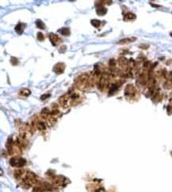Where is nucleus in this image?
Here are the masks:
<instances>
[{
    "label": "nucleus",
    "mask_w": 172,
    "mask_h": 192,
    "mask_svg": "<svg viewBox=\"0 0 172 192\" xmlns=\"http://www.w3.org/2000/svg\"><path fill=\"white\" fill-rule=\"evenodd\" d=\"M96 81L97 79L94 75V73L84 72L75 79V88L81 91H86L93 88L94 85L96 84Z\"/></svg>",
    "instance_id": "nucleus-1"
},
{
    "label": "nucleus",
    "mask_w": 172,
    "mask_h": 192,
    "mask_svg": "<svg viewBox=\"0 0 172 192\" xmlns=\"http://www.w3.org/2000/svg\"><path fill=\"white\" fill-rule=\"evenodd\" d=\"M21 184L22 187L25 189H29L32 186L35 185L38 183L36 175L33 173L32 171H26L25 176L21 179Z\"/></svg>",
    "instance_id": "nucleus-2"
},
{
    "label": "nucleus",
    "mask_w": 172,
    "mask_h": 192,
    "mask_svg": "<svg viewBox=\"0 0 172 192\" xmlns=\"http://www.w3.org/2000/svg\"><path fill=\"white\" fill-rule=\"evenodd\" d=\"M125 96H126V99L129 101H134L136 100L139 96V91L136 89V87L133 84H128L126 85V88H125Z\"/></svg>",
    "instance_id": "nucleus-3"
},
{
    "label": "nucleus",
    "mask_w": 172,
    "mask_h": 192,
    "mask_svg": "<svg viewBox=\"0 0 172 192\" xmlns=\"http://www.w3.org/2000/svg\"><path fill=\"white\" fill-rule=\"evenodd\" d=\"M68 94L70 95V100H71L72 106L79 104L80 103H82V100L84 99V95H82V91L78 89L69 91Z\"/></svg>",
    "instance_id": "nucleus-4"
},
{
    "label": "nucleus",
    "mask_w": 172,
    "mask_h": 192,
    "mask_svg": "<svg viewBox=\"0 0 172 192\" xmlns=\"http://www.w3.org/2000/svg\"><path fill=\"white\" fill-rule=\"evenodd\" d=\"M10 164L14 167H23L26 164V160L22 157H14L10 160Z\"/></svg>",
    "instance_id": "nucleus-5"
},
{
    "label": "nucleus",
    "mask_w": 172,
    "mask_h": 192,
    "mask_svg": "<svg viewBox=\"0 0 172 192\" xmlns=\"http://www.w3.org/2000/svg\"><path fill=\"white\" fill-rule=\"evenodd\" d=\"M58 101H59V103H60V106L61 107H63V108H64V109H67V108L72 107L71 100H70V95H69L68 92L60 96Z\"/></svg>",
    "instance_id": "nucleus-6"
},
{
    "label": "nucleus",
    "mask_w": 172,
    "mask_h": 192,
    "mask_svg": "<svg viewBox=\"0 0 172 192\" xmlns=\"http://www.w3.org/2000/svg\"><path fill=\"white\" fill-rule=\"evenodd\" d=\"M122 84V82H120V80H117L115 82L111 83L110 86V88L108 90V95H109V96L114 95L115 93L118 92Z\"/></svg>",
    "instance_id": "nucleus-7"
},
{
    "label": "nucleus",
    "mask_w": 172,
    "mask_h": 192,
    "mask_svg": "<svg viewBox=\"0 0 172 192\" xmlns=\"http://www.w3.org/2000/svg\"><path fill=\"white\" fill-rule=\"evenodd\" d=\"M52 179V183L53 186H64L65 183H67V179L63 175H55Z\"/></svg>",
    "instance_id": "nucleus-8"
},
{
    "label": "nucleus",
    "mask_w": 172,
    "mask_h": 192,
    "mask_svg": "<svg viewBox=\"0 0 172 192\" xmlns=\"http://www.w3.org/2000/svg\"><path fill=\"white\" fill-rule=\"evenodd\" d=\"M48 37H49V40H50V42L52 43V45L53 46H58L62 43V39L57 34H55L53 33H49Z\"/></svg>",
    "instance_id": "nucleus-9"
},
{
    "label": "nucleus",
    "mask_w": 172,
    "mask_h": 192,
    "mask_svg": "<svg viewBox=\"0 0 172 192\" xmlns=\"http://www.w3.org/2000/svg\"><path fill=\"white\" fill-rule=\"evenodd\" d=\"M65 68H66L65 64H64V63H60H60H57V64H56L55 65H54L53 71L56 73V74L60 75V74L64 73Z\"/></svg>",
    "instance_id": "nucleus-10"
},
{
    "label": "nucleus",
    "mask_w": 172,
    "mask_h": 192,
    "mask_svg": "<svg viewBox=\"0 0 172 192\" xmlns=\"http://www.w3.org/2000/svg\"><path fill=\"white\" fill-rule=\"evenodd\" d=\"M25 173H26V171H25V169L19 168V169H17V170H15L14 171V176H15V179L20 180V179H22L25 176Z\"/></svg>",
    "instance_id": "nucleus-11"
},
{
    "label": "nucleus",
    "mask_w": 172,
    "mask_h": 192,
    "mask_svg": "<svg viewBox=\"0 0 172 192\" xmlns=\"http://www.w3.org/2000/svg\"><path fill=\"white\" fill-rule=\"evenodd\" d=\"M164 87L166 89H171L172 88V71L169 72L167 76L165 79Z\"/></svg>",
    "instance_id": "nucleus-12"
},
{
    "label": "nucleus",
    "mask_w": 172,
    "mask_h": 192,
    "mask_svg": "<svg viewBox=\"0 0 172 192\" xmlns=\"http://www.w3.org/2000/svg\"><path fill=\"white\" fill-rule=\"evenodd\" d=\"M136 40V37H127V38H123V39L120 40L118 41V45H127L129 43L134 42Z\"/></svg>",
    "instance_id": "nucleus-13"
},
{
    "label": "nucleus",
    "mask_w": 172,
    "mask_h": 192,
    "mask_svg": "<svg viewBox=\"0 0 172 192\" xmlns=\"http://www.w3.org/2000/svg\"><path fill=\"white\" fill-rule=\"evenodd\" d=\"M30 94H31V91L30 90L27 89V88H23V89L19 91L18 95L23 97V98H26V97L30 95Z\"/></svg>",
    "instance_id": "nucleus-14"
},
{
    "label": "nucleus",
    "mask_w": 172,
    "mask_h": 192,
    "mask_svg": "<svg viewBox=\"0 0 172 192\" xmlns=\"http://www.w3.org/2000/svg\"><path fill=\"white\" fill-rule=\"evenodd\" d=\"M136 18V16L132 12H128L124 15V20L125 21H133Z\"/></svg>",
    "instance_id": "nucleus-15"
},
{
    "label": "nucleus",
    "mask_w": 172,
    "mask_h": 192,
    "mask_svg": "<svg viewBox=\"0 0 172 192\" xmlns=\"http://www.w3.org/2000/svg\"><path fill=\"white\" fill-rule=\"evenodd\" d=\"M25 24L20 22V23H18V25L15 26V31L18 33V34H22V33L24 32V30H25Z\"/></svg>",
    "instance_id": "nucleus-16"
},
{
    "label": "nucleus",
    "mask_w": 172,
    "mask_h": 192,
    "mask_svg": "<svg viewBox=\"0 0 172 192\" xmlns=\"http://www.w3.org/2000/svg\"><path fill=\"white\" fill-rule=\"evenodd\" d=\"M96 13L99 16H103L107 13V9L105 7H96Z\"/></svg>",
    "instance_id": "nucleus-17"
},
{
    "label": "nucleus",
    "mask_w": 172,
    "mask_h": 192,
    "mask_svg": "<svg viewBox=\"0 0 172 192\" xmlns=\"http://www.w3.org/2000/svg\"><path fill=\"white\" fill-rule=\"evenodd\" d=\"M58 32L61 33L63 36H69L70 33H71V31H70V29L68 28V27H63V28L60 29L58 30Z\"/></svg>",
    "instance_id": "nucleus-18"
},
{
    "label": "nucleus",
    "mask_w": 172,
    "mask_h": 192,
    "mask_svg": "<svg viewBox=\"0 0 172 192\" xmlns=\"http://www.w3.org/2000/svg\"><path fill=\"white\" fill-rule=\"evenodd\" d=\"M90 23H91V25H93L94 27L99 29L101 27L102 21H99V20H98V19H92V20L90 21Z\"/></svg>",
    "instance_id": "nucleus-19"
},
{
    "label": "nucleus",
    "mask_w": 172,
    "mask_h": 192,
    "mask_svg": "<svg viewBox=\"0 0 172 192\" xmlns=\"http://www.w3.org/2000/svg\"><path fill=\"white\" fill-rule=\"evenodd\" d=\"M36 26L40 29H45L44 23L41 20H40V19H37L36 21Z\"/></svg>",
    "instance_id": "nucleus-20"
},
{
    "label": "nucleus",
    "mask_w": 172,
    "mask_h": 192,
    "mask_svg": "<svg viewBox=\"0 0 172 192\" xmlns=\"http://www.w3.org/2000/svg\"><path fill=\"white\" fill-rule=\"evenodd\" d=\"M37 40L40 41H44V34L41 32H38L37 33Z\"/></svg>",
    "instance_id": "nucleus-21"
},
{
    "label": "nucleus",
    "mask_w": 172,
    "mask_h": 192,
    "mask_svg": "<svg viewBox=\"0 0 172 192\" xmlns=\"http://www.w3.org/2000/svg\"><path fill=\"white\" fill-rule=\"evenodd\" d=\"M11 64H12V65H14V66H15V65H17V64H18V59H17V58H15V57H11Z\"/></svg>",
    "instance_id": "nucleus-22"
},
{
    "label": "nucleus",
    "mask_w": 172,
    "mask_h": 192,
    "mask_svg": "<svg viewBox=\"0 0 172 192\" xmlns=\"http://www.w3.org/2000/svg\"><path fill=\"white\" fill-rule=\"evenodd\" d=\"M167 110H168L169 114H172V99L171 100V102L169 103L168 107H167Z\"/></svg>",
    "instance_id": "nucleus-23"
},
{
    "label": "nucleus",
    "mask_w": 172,
    "mask_h": 192,
    "mask_svg": "<svg viewBox=\"0 0 172 192\" xmlns=\"http://www.w3.org/2000/svg\"><path fill=\"white\" fill-rule=\"evenodd\" d=\"M49 96H50V95H49V94H44V95H43L41 96V99L45 100V99H48V98Z\"/></svg>",
    "instance_id": "nucleus-24"
},
{
    "label": "nucleus",
    "mask_w": 172,
    "mask_h": 192,
    "mask_svg": "<svg viewBox=\"0 0 172 192\" xmlns=\"http://www.w3.org/2000/svg\"><path fill=\"white\" fill-rule=\"evenodd\" d=\"M65 50H66V46L64 45V46H62L60 49V52H61V53H64Z\"/></svg>",
    "instance_id": "nucleus-25"
},
{
    "label": "nucleus",
    "mask_w": 172,
    "mask_h": 192,
    "mask_svg": "<svg viewBox=\"0 0 172 192\" xmlns=\"http://www.w3.org/2000/svg\"><path fill=\"white\" fill-rule=\"evenodd\" d=\"M94 192H104V191H103V189L98 188V189H97V190H95Z\"/></svg>",
    "instance_id": "nucleus-26"
}]
</instances>
